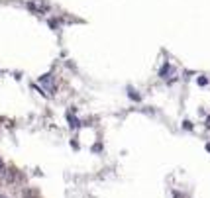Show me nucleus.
Returning <instances> with one entry per match:
<instances>
[{
	"instance_id": "nucleus-1",
	"label": "nucleus",
	"mask_w": 210,
	"mask_h": 198,
	"mask_svg": "<svg viewBox=\"0 0 210 198\" xmlns=\"http://www.w3.org/2000/svg\"><path fill=\"white\" fill-rule=\"evenodd\" d=\"M39 83L43 84V87H47V90H53V84H51V75H45V77L39 79Z\"/></svg>"
},
{
	"instance_id": "nucleus-2",
	"label": "nucleus",
	"mask_w": 210,
	"mask_h": 198,
	"mask_svg": "<svg viewBox=\"0 0 210 198\" xmlns=\"http://www.w3.org/2000/svg\"><path fill=\"white\" fill-rule=\"evenodd\" d=\"M69 124H71V127H77V126H79V122L75 120V118H73L71 114H69Z\"/></svg>"
},
{
	"instance_id": "nucleus-3",
	"label": "nucleus",
	"mask_w": 210,
	"mask_h": 198,
	"mask_svg": "<svg viewBox=\"0 0 210 198\" xmlns=\"http://www.w3.org/2000/svg\"><path fill=\"white\" fill-rule=\"evenodd\" d=\"M169 69H171L169 65H165L163 69H161V77H165V75H167V73H169Z\"/></svg>"
}]
</instances>
